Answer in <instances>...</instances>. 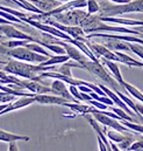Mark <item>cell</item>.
Instances as JSON below:
<instances>
[{
	"mask_svg": "<svg viewBox=\"0 0 143 151\" xmlns=\"http://www.w3.org/2000/svg\"><path fill=\"white\" fill-rule=\"evenodd\" d=\"M128 45L130 47V50L133 53H135L136 55H139L143 60V49L141 48V45H139V43L137 45H134V43H130V42H128Z\"/></svg>",
	"mask_w": 143,
	"mask_h": 151,
	"instance_id": "31",
	"label": "cell"
},
{
	"mask_svg": "<svg viewBox=\"0 0 143 151\" xmlns=\"http://www.w3.org/2000/svg\"><path fill=\"white\" fill-rule=\"evenodd\" d=\"M59 2H69V1H72V0H57Z\"/></svg>",
	"mask_w": 143,
	"mask_h": 151,
	"instance_id": "40",
	"label": "cell"
},
{
	"mask_svg": "<svg viewBox=\"0 0 143 151\" xmlns=\"http://www.w3.org/2000/svg\"><path fill=\"white\" fill-rule=\"evenodd\" d=\"M88 103H90L91 106H93L94 108L99 109V110H107V109H109V106L105 104V103H101V102H99V101H97V100H93V99H92Z\"/></svg>",
	"mask_w": 143,
	"mask_h": 151,
	"instance_id": "32",
	"label": "cell"
},
{
	"mask_svg": "<svg viewBox=\"0 0 143 151\" xmlns=\"http://www.w3.org/2000/svg\"><path fill=\"white\" fill-rule=\"evenodd\" d=\"M109 144H110L112 150L113 151H122L119 147H118V145H116V144H115V143H114V142H113V141H109Z\"/></svg>",
	"mask_w": 143,
	"mask_h": 151,
	"instance_id": "37",
	"label": "cell"
},
{
	"mask_svg": "<svg viewBox=\"0 0 143 151\" xmlns=\"http://www.w3.org/2000/svg\"><path fill=\"white\" fill-rule=\"evenodd\" d=\"M108 1H112V2H114V4L120 5V4H127V2H130L132 0H108Z\"/></svg>",
	"mask_w": 143,
	"mask_h": 151,
	"instance_id": "39",
	"label": "cell"
},
{
	"mask_svg": "<svg viewBox=\"0 0 143 151\" xmlns=\"http://www.w3.org/2000/svg\"><path fill=\"white\" fill-rule=\"evenodd\" d=\"M104 132L107 135V138L109 141H113L114 143H121L122 141H125L129 135H123L122 132H120V131H116V130H104Z\"/></svg>",
	"mask_w": 143,
	"mask_h": 151,
	"instance_id": "21",
	"label": "cell"
},
{
	"mask_svg": "<svg viewBox=\"0 0 143 151\" xmlns=\"http://www.w3.org/2000/svg\"><path fill=\"white\" fill-rule=\"evenodd\" d=\"M64 107L70 108L74 113H78L80 115H86V114H91L93 106H86V104H81L79 102L74 103V102H67L64 104Z\"/></svg>",
	"mask_w": 143,
	"mask_h": 151,
	"instance_id": "18",
	"label": "cell"
},
{
	"mask_svg": "<svg viewBox=\"0 0 143 151\" xmlns=\"http://www.w3.org/2000/svg\"><path fill=\"white\" fill-rule=\"evenodd\" d=\"M1 115H2V114H1V111H0V116H1Z\"/></svg>",
	"mask_w": 143,
	"mask_h": 151,
	"instance_id": "46",
	"label": "cell"
},
{
	"mask_svg": "<svg viewBox=\"0 0 143 151\" xmlns=\"http://www.w3.org/2000/svg\"><path fill=\"white\" fill-rule=\"evenodd\" d=\"M135 104H136V109H137L139 114L143 116V103L141 102V103H135Z\"/></svg>",
	"mask_w": 143,
	"mask_h": 151,
	"instance_id": "36",
	"label": "cell"
},
{
	"mask_svg": "<svg viewBox=\"0 0 143 151\" xmlns=\"http://www.w3.org/2000/svg\"><path fill=\"white\" fill-rule=\"evenodd\" d=\"M35 102L40 104H57V106H64L68 100H65L62 96L58 95H49V94H38L35 95Z\"/></svg>",
	"mask_w": 143,
	"mask_h": 151,
	"instance_id": "12",
	"label": "cell"
},
{
	"mask_svg": "<svg viewBox=\"0 0 143 151\" xmlns=\"http://www.w3.org/2000/svg\"><path fill=\"white\" fill-rule=\"evenodd\" d=\"M8 151H20L18 145H16V142H11L8 143Z\"/></svg>",
	"mask_w": 143,
	"mask_h": 151,
	"instance_id": "35",
	"label": "cell"
},
{
	"mask_svg": "<svg viewBox=\"0 0 143 151\" xmlns=\"http://www.w3.org/2000/svg\"><path fill=\"white\" fill-rule=\"evenodd\" d=\"M100 5L98 4L97 0H87V14H97L100 13Z\"/></svg>",
	"mask_w": 143,
	"mask_h": 151,
	"instance_id": "27",
	"label": "cell"
},
{
	"mask_svg": "<svg viewBox=\"0 0 143 151\" xmlns=\"http://www.w3.org/2000/svg\"><path fill=\"white\" fill-rule=\"evenodd\" d=\"M123 88L127 90V93H129L133 97H135L139 102H142L143 103V94L141 93V90H139L136 87H134L133 84H130V83H128V82H123Z\"/></svg>",
	"mask_w": 143,
	"mask_h": 151,
	"instance_id": "22",
	"label": "cell"
},
{
	"mask_svg": "<svg viewBox=\"0 0 143 151\" xmlns=\"http://www.w3.org/2000/svg\"><path fill=\"white\" fill-rule=\"evenodd\" d=\"M44 24H48V25H51L58 29H61L62 32L69 34L72 39L74 40H78V41H83V42H86L88 39L86 38V33L85 31L80 27V26H69V25H63L58 21H54L51 19H45L44 20Z\"/></svg>",
	"mask_w": 143,
	"mask_h": 151,
	"instance_id": "6",
	"label": "cell"
},
{
	"mask_svg": "<svg viewBox=\"0 0 143 151\" xmlns=\"http://www.w3.org/2000/svg\"><path fill=\"white\" fill-rule=\"evenodd\" d=\"M104 32H113V33H125V34H133V35H143L140 31L130 29L123 26H110L106 22L101 21L99 15H90L85 22V33H104Z\"/></svg>",
	"mask_w": 143,
	"mask_h": 151,
	"instance_id": "2",
	"label": "cell"
},
{
	"mask_svg": "<svg viewBox=\"0 0 143 151\" xmlns=\"http://www.w3.org/2000/svg\"><path fill=\"white\" fill-rule=\"evenodd\" d=\"M101 60H103V63L107 67L108 69H109V72L112 73V75L113 77L122 86L123 84V78H122V75H121V72H120V68H119V66H118V63L115 62V61H110V60H107V59H104V58H101ZM123 87V86H122Z\"/></svg>",
	"mask_w": 143,
	"mask_h": 151,
	"instance_id": "16",
	"label": "cell"
},
{
	"mask_svg": "<svg viewBox=\"0 0 143 151\" xmlns=\"http://www.w3.org/2000/svg\"><path fill=\"white\" fill-rule=\"evenodd\" d=\"M0 33L8 39H16V40H28L30 42L40 43L41 40H37L35 38H32L30 35L19 31L12 25H0Z\"/></svg>",
	"mask_w": 143,
	"mask_h": 151,
	"instance_id": "8",
	"label": "cell"
},
{
	"mask_svg": "<svg viewBox=\"0 0 143 151\" xmlns=\"http://www.w3.org/2000/svg\"><path fill=\"white\" fill-rule=\"evenodd\" d=\"M133 142H134V138H133V136L129 135L125 141H122L121 143H119V148H120L121 150H128L129 147L133 144Z\"/></svg>",
	"mask_w": 143,
	"mask_h": 151,
	"instance_id": "30",
	"label": "cell"
},
{
	"mask_svg": "<svg viewBox=\"0 0 143 151\" xmlns=\"http://www.w3.org/2000/svg\"><path fill=\"white\" fill-rule=\"evenodd\" d=\"M34 102H35V96H23V97L16 100V101L9 103V106H8L5 110H2L1 114L4 115V114H7V113H9V111H13V110H18V109L28 107V106H30V104L34 103Z\"/></svg>",
	"mask_w": 143,
	"mask_h": 151,
	"instance_id": "13",
	"label": "cell"
},
{
	"mask_svg": "<svg viewBox=\"0 0 143 151\" xmlns=\"http://www.w3.org/2000/svg\"><path fill=\"white\" fill-rule=\"evenodd\" d=\"M18 141L29 142L30 141V137L22 136V135H16V134H12V132L5 131V130H0V142L11 143V142H18Z\"/></svg>",
	"mask_w": 143,
	"mask_h": 151,
	"instance_id": "17",
	"label": "cell"
},
{
	"mask_svg": "<svg viewBox=\"0 0 143 151\" xmlns=\"http://www.w3.org/2000/svg\"><path fill=\"white\" fill-rule=\"evenodd\" d=\"M140 29H143V26H137V29L136 31H140Z\"/></svg>",
	"mask_w": 143,
	"mask_h": 151,
	"instance_id": "41",
	"label": "cell"
},
{
	"mask_svg": "<svg viewBox=\"0 0 143 151\" xmlns=\"http://www.w3.org/2000/svg\"><path fill=\"white\" fill-rule=\"evenodd\" d=\"M27 42H30L28 40H16V39H11L9 41H4L1 42L2 46L7 48H15V47H25Z\"/></svg>",
	"mask_w": 143,
	"mask_h": 151,
	"instance_id": "24",
	"label": "cell"
},
{
	"mask_svg": "<svg viewBox=\"0 0 143 151\" xmlns=\"http://www.w3.org/2000/svg\"><path fill=\"white\" fill-rule=\"evenodd\" d=\"M19 87L21 89H27L30 93H34L36 95L38 94H52V89L51 87H47L45 84L38 82V81H34V80H26L22 78L19 81Z\"/></svg>",
	"mask_w": 143,
	"mask_h": 151,
	"instance_id": "9",
	"label": "cell"
},
{
	"mask_svg": "<svg viewBox=\"0 0 143 151\" xmlns=\"http://www.w3.org/2000/svg\"><path fill=\"white\" fill-rule=\"evenodd\" d=\"M140 138H141V139H143V136H141V137H140Z\"/></svg>",
	"mask_w": 143,
	"mask_h": 151,
	"instance_id": "44",
	"label": "cell"
},
{
	"mask_svg": "<svg viewBox=\"0 0 143 151\" xmlns=\"http://www.w3.org/2000/svg\"><path fill=\"white\" fill-rule=\"evenodd\" d=\"M51 89H52V94L54 95H58V96H62L64 97L65 100H68L69 102H79L78 100H76L73 96L71 95L69 88L67 87V83L62 80H58V78H54L52 83H51Z\"/></svg>",
	"mask_w": 143,
	"mask_h": 151,
	"instance_id": "11",
	"label": "cell"
},
{
	"mask_svg": "<svg viewBox=\"0 0 143 151\" xmlns=\"http://www.w3.org/2000/svg\"><path fill=\"white\" fill-rule=\"evenodd\" d=\"M4 70L13 74V75L18 76V77H22L26 80H34L41 82L38 75L43 72H48V70H55V66H48V67H43L40 63L34 65L30 62H26V61H20L16 59H9L6 62V66L4 67Z\"/></svg>",
	"mask_w": 143,
	"mask_h": 151,
	"instance_id": "1",
	"label": "cell"
},
{
	"mask_svg": "<svg viewBox=\"0 0 143 151\" xmlns=\"http://www.w3.org/2000/svg\"><path fill=\"white\" fill-rule=\"evenodd\" d=\"M69 90H70L71 95L76 99V100H78L79 102H81V101H83L81 93H80V90L78 89V87H77V86H72V84H70V86H69Z\"/></svg>",
	"mask_w": 143,
	"mask_h": 151,
	"instance_id": "29",
	"label": "cell"
},
{
	"mask_svg": "<svg viewBox=\"0 0 143 151\" xmlns=\"http://www.w3.org/2000/svg\"><path fill=\"white\" fill-rule=\"evenodd\" d=\"M4 37H5V35H2V34L0 33V40H1V39H4Z\"/></svg>",
	"mask_w": 143,
	"mask_h": 151,
	"instance_id": "42",
	"label": "cell"
},
{
	"mask_svg": "<svg viewBox=\"0 0 143 151\" xmlns=\"http://www.w3.org/2000/svg\"><path fill=\"white\" fill-rule=\"evenodd\" d=\"M115 54L118 55V58H119L121 63H125V65H127L129 67H142L143 68V62H140V61L130 58L129 55H127V54H125L122 52H115Z\"/></svg>",
	"mask_w": 143,
	"mask_h": 151,
	"instance_id": "20",
	"label": "cell"
},
{
	"mask_svg": "<svg viewBox=\"0 0 143 151\" xmlns=\"http://www.w3.org/2000/svg\"><path fill=\"white\" fill-rule=\"evenodd\" d=\"M140 32H141V33H143V29H140Z\"/></svg>",
	"mask_w": 143,
	"mask_h": 151,
	"instance_id": "43",
	"label": "cell"
},
{
	"mask_svg": "<svg viewBox=\"0 0 143 151\" xmlns=\"http://www.w3.org/2000/svg\"><path fill=\"white\" fill-rule=\"evenodd\" d=\"M92 116L99 122V123H101V124H104L105 127H108V128H112V129H114V130H116V131H120V132H129V131H132L129 128H127L126 125H123L119 119H115V118H113V117H110V116H107V115H105V114H103L99 109H97V108H92Z\"/></svg>",
	"mask_w": 143,
	"mask_h": 151,
	"instance_id": "7",
	"label": "cell"
},
{
	"mask_svg": "<svg viewBox=\"0 0 143 151\" xmlns=\"http://www.w3.org/2000/svg\"><path fill=\"white\" fill-rule=\"evenodd\" d=\"M85 43L91 48V50L96 54V56H100V58L107 59V60H110V61L120 62V60H119L118 55L115 54V52L108 49L105 45H100V43H96V42H90L88 40Z\"/></svg>",
	"mask_w": 143,
	"mask_h": 151,
	"instance_id": "10",
	"label": "cell"
},
{
	"mask_svg": "<svg viewBox=\"0 0 143 151\" xmlns=\"http://www.w3.org/2000/svg\"><path fill=\"white\" fill-rule=\"evenodd\" d=\"M109 109L112 110V111H114V113L116 114V115H119L122 119H125V121H129V122H136V119L134 118V117H132L129 114H127L123 109H121V108H114V107H109Z\"/></svg>",
	"mask_w": 143,
	"mask_h": 151,
	"instance_id": "28",
	"label": "cell"
},
{
	"mask_svg": "<svg viewBox=\"0 0 143 151\" xmlns=\"http://www.w3.org/2000/svg\"><path fill=\"white\" fill-rule=\"evenodd\" d=\"M129 151H143V139H139V141H135L133 142V144L129 147Z\"/></svg>",
	"mask_w": 143,
	"mask_h": 151,
	"instance_id": "33",
	"label": "cell"
},
{
	"mask_svg": "<svg viewBox=\"0 0 143 151\" xmlns=\"http://www.w3.org/2000/svg\"><path fill=\"white\" fill-rule=\"evenodd\" d=\"M127 151H129V150H127Z\"/></svg>",
	"mask_w": 143,
	"mask_h": 151,
	"instance_id": "47",
	"label": "cell"
},
{
	"mask_svg": "<svg viewBox=\"0 0 143 151\" xmlns=\"http://www.w3.org/2000/svg\"><path fill=\"white\" fill-rule=\"evenodd\" d=\"M84 68L87 69L90 73H92L93 75H96L98 78H100L106 86H108V88H112L114 91H121L125 88L113 77L110 76V74L105 69V67L99 62V61H92V60H87L84 63ZM126 90V89H125ZM127 91V90H126Z\"/></svg>",
	"mask_w": 143,
	"mask_h": 151,
	"instance_id": "3",
	"label": "cell"
},
{
	"mask_svg": "<svg viewBox=\"0 0 143 151\" xmlns=\"http://www.w3.org/2000/svg\"><path fill=\"white\" fill-rule=\"evenodd\" d=\"M69 60H70V56H69L68 54H64V55H58V54H56V55H51L47 61H44V62H42V63H40V65L43 66V67H48V66L62 65V63H64V62H67V61H69Z\"/></svg>",
	"mask_w": 143,
	"mask_h": 151,
	"instance_id": "19",
	"label": "cell"
},
{
	"mask_svg": "<svg viewBox=\"0 0 143 151\" xmlns=\"http://www.w3.org/2000/svg\"><path fill=\"white\" fill-rule=\"evenodd\" d=\"M0 25H13V22H11V21L6 20L5 18L0 17Z\"/></svg>",
	"mask_w": 143,
	"mask_h": 151,
	"instance_id": "38",
	"label": "cell"
},
{
	"mask_svg": "<svg viewBox=\"0 0 143 151\" xmlns=\"http://www.w3.org/2000/svg\"><path fill=\"white\" fill-rule=\"evenodd\" d=\"M108 49L113 50V52H129L130 47L128 45V42L126 41H121V40H116V39H107V41L104 43Z\"/></svg>",
	"mask_w": 143,
	"mask_h": 151,
	"instance_id": "15",
	"label": "cell"
},
{
	"mask_svg": "<svg viewBox=\"0 0 143 151\" xmlns=\"http://www.w3.org/2000/svg\"><path fill=\"white\" fill-rule=\"evenodd\" d=\"M99 18L104 22H110V24H119V25H129V26H143V21L139 20H132V19H122L116 17H103L99 14Z\"/></svg>",
	"mask_w": 143,
	"mask_h": 151,
	"instance_id": "14",
	"label": "cell"
},
{
	"mask_svg": "<svg viewBox=\"0 0 143 151\" xmlns=\"http://www.w3.org/2000/svg\"><path fill=\"white\" fill-rule=\"evenodd\" d=\"M141 48H142V49H143V45H141Z\"/></svg>",
	"mask_w": 143,
	"mask_h": 151,
	"instance_id": "45",
	"label": "cell"
},
{
	"mask_svg": "<svg viewBox=\"0 0 143 151\" xmlns=\"http://www.w3.org/2000/svg\"><path fill=\"white\" fill-rule=\"evenodd\" d=\"M25 47H27L28 49H30V50H33V52H35V53L42 54V55H45V56H48V58L51 56L50 53H48L47 49H45L43 46H41L40 43H36V42H34V43H32V42H27Z\"/></svg>",
	"mask_w": 143,
	"mask_h": 151,
	"instance_id": "23",
	"label": "cell"
},
{
	"mask_svg": "<svg viewBox=\"0 0 143 151\" xmlns=\"http://www.w3.org/2000/svg\"><path fill=\"white\" fill-rule=\"evenodd\" d=\"M126 13H143V0H132L120 5H104L100 9L103 17H115Z\"/></svg>",
	"mask_w": 143,
	"mask_h": 151,
	"instance_id": "4",
	"label": "cell"
},
{
	"mask_svg": "<svg viewBox=\"0 0 143 151\" xmlns=\"http://www.w3.org/2000/svg\"><path fill=\"white\" fill-rule=\"evenodd\" d=\"M115 93H116V94H118V95L121 97V100H122V101H123V102H125V103H126V104H127V106H128V107H129V108H130V109H132L134 113L137 114L139 116H142V115H140V114H139V111H137V109H136V104H135V103H134V102H133V101H132V100H130L128 96H126V95H125L122 91H120V90H119V91H115ZM142 117H143V116H142Z\"/></svg>",
	"mask_w": 143,
	"mask_h": 151,
	"instance_id": "25",
	"label": "cell"
},
{
	"mask_svg": "<svg viewBox=\"0 0 143 151\" xmlns=\"http://www.w3.org/2000/svg\"><path fill=\"white\" fill-rule=\"evenodd\" d=\"M86 17H87V13L81 11L80 8L70 9V11H67L64 13L54 15L56 21H58V22H61L63 25H69V26H79L80 22Z\"/></svg>",
	"mask_w": 143,
	"mask_h": 151,
	"instance_id": "5",
	"label": "cell"
},
{
	"mask_svg": "<svg viewBox=\"0 0 143 151\" xmlns=\"http://www.w3.org/2000/svg\"><path fill=\"white\" fill-rule=\"evenodd\" d=\"M123 125H126L127 128H129L132 131H135V132H140L143 135V124H137L136 122H129V121H125V119H121L120 121Z\"/></svg>",
	"mask_w": 143,
	"mask_h": 151,
	"instance_id": "26",
	"label": "cell"
},
{
	"mask_svg": "<svg viewBox=\"0 0 143 151\" xmlns=\"http://www.w3.org/2000/svg\"><path fill=\"white\" fill-rule=\"evenodd\" d=\"M78 89H79L80 91H83V93H87V94H90V93L93 91V90H92L90 87H87V86H78Z\"/></svg>",
	"mask_w": 143,
	"mask_h": 151,
	"instance_id": "34",
	"label": "cell"
}]
</instances>
